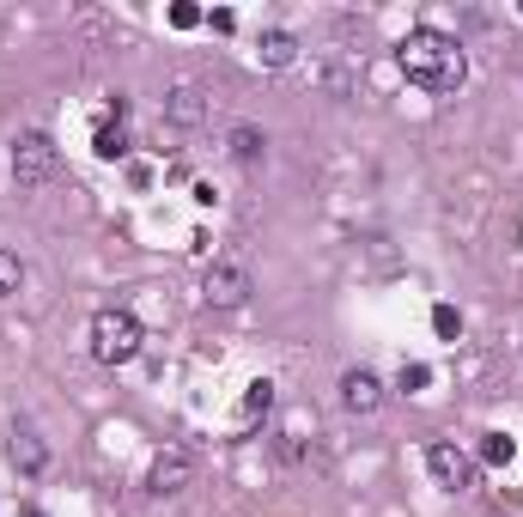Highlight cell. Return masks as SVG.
<instances>
[{
	"instance_id": "obj_15",
	"label": "cell",
	"mask_w": 523,
	"mask_h": 517,
	"mask_svg": "<svg viewBox=\"0 0 523 517\" xmlns=\"http://www.w3.org/2000/svg\"><path fill=\"white\" fill-rule=\"evenodd\" d=\"M268 408H274V384H268V378H256V384L244 390V414H238V420L250 426V420H256V414H268Z\"/></svg>"
},
{
	"instance_id": "obj_11",
	"label": "cell",
	"mask_w": 523,
	"mask_h": 517,
	"mask_svg": "<svg viewBox=\"0 0 523 517\" xmlns=\"http://www.w3.org/2000/svg\"><path fill=\"white\" fill-rule=\"evenodd\" d=\"M92 153H98V159H128V128H122L116 116L92 128Z\"/></svg>"
},
{
	"instance_id": "obj_4",
	"label": "cell",
	"mask_w": 523,
	"mask_h": 517,
	"mask_svg": "<svg viewBox=\"0 0 523 517\" xmlns=\"http://www.w3.org/2000/svg\"><path fill=\"white\" fill-rule=\"evenodd\" d=\"M426 469H432V481L444 493H475L481 487V463L469 451H457L451 438H432V445H426Z\"/></svg>"
},
{
	"instance_id": "obj_8",
	"label": "cell",
	"mask_w": 523,
	"mask_h": 517,
	"mask_svg": "<svg viewBox=\"0 0 523 517\" xmlns=\"http://www.w3.org/2000/svg\"><path fill=\"white\" fill-rule=\"evenodd\" d=\"M165 122H171V128H201V122H207V92L189 86V80L171 86V92H165Z\"/></svg>"
},
{
	"instance_id": "obj_3",
	"label": "cell",
	"mask_w": 523,
	"mask_h": 517,
	"mask_svg": "<svg viewBox=\"0 0 523 517\" xmlns=\"http://www.w3.org/2000/svg\"><path fill=\"white\" fill-rule=\"evenodd\" d=\"M55 171H61L55 140H49L43 128H25V134L13 140V183H19V189H43Z\"/></svg>"
},
{
	"instance_id": "obj_7",
	"label": "cell",
	"mask_w": 523,
	"mask_h": 517,
	"mask_svg": "<svg viewBox=\"0 0 523 517\" xmlns=\"http://www.w3.org/2000/svg\"><path fill=\"white\" fill-rule=\"evenodd\" d=\"M341 408L347 414H378L384 408V378L365 372V365H353V372L341 378Z\"/></svg>"
},
{
	"instance_id": "obj_6",
	"label": "cell",
	"mask_w": 523,
	"mask_h": 517,
	"mask_svg": "<svg viewBox=\"0 0 523 517\" xmlns=\"http://www.w3.org/2000/svg\"><path fill=\"white\" fill-rule=\"evenodd\" d=\"M189 481H195V457H189V451H159L153 469H146V493H153V499H171V493H183Z\"/></svg>"
},
{
	"instance_id": "obj_1",
	"label": "cell",
	"mask_w": 523,
	"mask_h": 517,
	"mask_svg": "<svg viewBox=\"0 0 523 517\" xmlns=\"http://www.w3.org/2000/svg\"><path fill=\"white\" fill-rule=\"evenodd\" d=\"M396 67H402L408 86H420V92H432V98L457 92V86L469 80V55H463V43L444 37V31H432V25H420V31H408V37L396 43Z\"/></svg>"
},
{
	"instance_id": "obj_14",
	"label": "cell",
	"mask_w": 523,
	"mask_h": 517,
	"mask_svg": "<svg viewBox=\"0 0 523 517\" xmlns=\"http://www.w3.org/2000/svg\"><path fill=\"white\" fill-rule=\"evenodd\" d=\"M511 457H517L511 432H487V438H481V451H475V463H493V469H499V463H511Z\"/></svg>"
},
{
	"instance_id": "obj_13",
	"label": "cell",
	"mask_w": 523,
	"mask_h": 517,
	"mask_svg": "<svg viewBox=\"0 0 523 517\" xmlns=\"http://www.w3.org/2000/svg\"><path fill=\"white\" fill-rule=\"evenodd\" d=\"M19 286H25V262H19V250L0 244V299H13Z\"/></svg>"
},
{
	"instance_id": "obj_16",
	"label": "cell",
	"mask_w": 523,
	"mask_h": 517,
	"mask_svg": "<svg viewBox=\"0 0 523 517\" xmlns=\"http://www.w3.org/2000/svg\"><path fill=\"white\" fill-rule=\"evenodd\" d=\"M432 329H438V341H457L463 335V311L457 305H432Z\"/></svg>"
},
{
	"instance_id": "obj_17",
	"label": "cell",
	"mask_w": 523,
	"mask_h": 517,
	"mask_svg": "<svg viewBox=\"0 0 523 517\" xmlns=\"http://www.w3.org/2000/svg\"><path fill=\"white\" fill-rule=\"evenodd\" d=\"M426 384H432V365H402L396 390H408V396H414V390H426Z\"/></svg>"
},
{
	"instance_id": "obj_5",
	"label": "cell",
	"mask_w": 523,
	"mask_h": 517,
	"mask_svg": "<svg viewBox=\"0 0 523 517\" xmlns=\"http://www.w3.org/2000/svg\"><path fill=\"white\" fill-rule=\"evenodd\" d=\"M201 292H207V305L232 311V305H244V299H250V268H244V262H213V268H207V280H201Z\"/></svg>"
},
{
	"instance_id": "obj_9",
	"label": "cell",
	"mask_w": 523,
	"mask_h": 517,
	"mask_svg": "<svg viewBox=\"0 0 523 517\" xmlns=\"http://www.w3.org/2000/svg\"><path fill=\"white\" fill-rule=\"evenodd\" d=\"M13 463H19V475H31V481L49 469V445L37 438V426H19V432H13Z\"/></svg>"
},
{
	"instance_id": "obj_2",
	"label": "cell",
	"mask_w": 523,
	"mask_h": 517,
	"mask_svg": "<svg viewBox=\"0 0 523 517\" xmlns=\"http://www.w3.org/2000/svg\"><path fill=\"white\" fill-rule=\"evenodd\" d=\"M140 323H134V311H98L92 317V359L98 365H128V359H140Z\"/></svg>"
},
{
	"instance_id": "obj_19",
	"label": "cell",
	"mask_w": 523,
	"mask_h": 517,
	"mask_svg": "<svg viewBox=\"0 0 523 517\" xmlns=\"http://www.w3.org/2000/svg\"><path fill=\"white\" fill-rule=\"evenodd\" d=\"M25 517H49V511H37V505H31V511H25Z\"/></svg>"
},
{
	"instance_id": "obj_18",
	"label": "cell",
	"mask_w": 523,
	"mask_h": 517,
	"mask_svg": "<svg viewBox=\"0 0 523 517\" xmlns=\"http://www.w3.org/2000/svg\"><path fill=\"white\" fill-rule=\"evenodd\" d=\"M171 25H177V31H195V25H201V7H189V0H177V7H171Z\"/></svg>"
},
{
	"instance_id": "obj_12",
	"label": "cell",
	"mask_w": 523,
	"mask_h": 517,
	"mask_svg": "<svg viewBox=\"0 0 523 517\" xmlns=\"http://www.w3.org/2000/svg\"><path fill=\"white\" fill-rule=\"evenodd\" d=\"M298 61V37L292 31H262V67H292Z\"/></svg>"
},
{
	"instance_id": "obj_10",
	"label": "cell",
	"mask_w": 523,
	"mask_h": 517,
	"mask_svg": "<svg viewBox=\"0 0 523 517\" xmlns=\"http://www.w3.org/2000/svg\"><path fill=\"white\" fill-rule=\"evenodd\" d=\"M226 153H232L238 165H262V159H268V134L250 128V122H238V128L226 134Z\"/></svg>"
}]
</instances>
